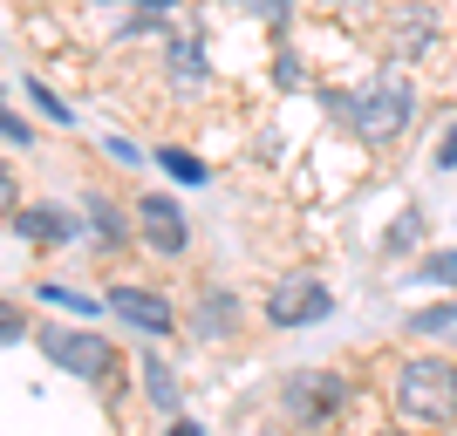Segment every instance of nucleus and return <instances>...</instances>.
Returning <instances> with one entry per match:
<instances>
[{"label": "nucleus", "mask_w": 457, "mask_h": 436, "mask_svg": "<svg viewBox=\"0 0 457 436\" xmlns=\"http://www.w3.org/2000/svg\"><path fill=\"white\" fill-rule=\"evenodd\" d=\"M396 409L410 423H457V368L437 355H417L396 368Z\"/></svg>", "instance_id": "nucleus-1"}, {"label": "nucleus", "mask_w": 457, "mask_h": 436, "mask_svg": "<svg viewBox=\"0 0 457 436\" xmlns=\"http://www.w3.org/2000/svg\"><path fill=\"white\" fill-rule=\"evenodd\" d=\"M410 116H417V89H410L403 76H382L376 89H362L355 103H348V123H355L362 144H396Z\"/></svg>", "instance_id": "nucleus-2"}, {"label": "nucleus", "mask_w": 457, "mask_h": 436, "mask_svg": "<svg viewBox=\"0 0 457 436\" xmlns=\"http://www.w3.org/2000/svg\"><path fill=\"white\" fill-rule=\"evenodd\" d=\"M41 355L76 382H110L116 375V348L103 334H82V327H41Z\"/></svg>", "instance_id": "nucleus-3"}, {"label": "nucleus", "mask_w": 457, "mask_h": 436, "mask_svg": "<svg viewBox=\"0 0 457 436\" xmlns=\"http://www.w3.org/2000/svg\"><path fill=\"white\" fill-rule=\"evenodd\" d=\"M328 286L314 280V273H287L280 286L267 293V321L273 327H314V321H328Z\"/></svg>", "instance_id": "nucleus-4"}, {"label": "nucleus", "mask_w": 457, "mask_h": 436, "mask_svg": "<svg viewBox=\"0 0 457 436\" xmlns=\"http://www.w3.org/2000/svg\"><path fill=\"white\" fill-rule=\"evenodd\" d=\"M137 232H144V239H151L157 252H164V259H178V252L191 246V226H185V205H178V198H137Z\"/></svg>", "instance_id": "nucleus-5"}, {"label": "nucleus", "mask_w": 457, "mask_h": 436, "mask_svg": "<svg viewBox=\"0 0 457 436\" xmlns=\"http://www.w3.org/2000/svg\"><path fill=\"white\" fill-rule=\"evenodd\" d=\"M110 314L123 327H137V334H171V300L164 293H151V286H110Z\"/></svg>", "instance_id": "nucleus-6"}, {"label": "nucleus", "mask_w": 457, "mask_h": 436, "mask_svg": "<svg viewBox=\"0 0 457 436\" xmlns=\"http://www.w3.org/2000/svg\"><path fill=\"white\" fill-rule=\"evenodd\" d=\"M14 232H21V239H35V246H62V239L76 232V211L41 198V205H21L14 211Z\"/></svg>", "instance_id": "nucleus-7"}, {"label": "nucleus", "mask_w": 457, "mask_h": 436, "mask_svg": "<svg viewBox=\"0 0 457 436\" xmlns=\"http://www.w3.org/2000/svg\"><path fill=\"white\" fill-rule=\"evenodd\" d=\"M335 402H342V382H335V375H301L294 389H287V409H294V423L328 416Z\"/></svg>", "instance_id": "nucleus-8"}, {"label": "nucleus", "mask_w": 457, "mask_h": 436, "mask_svg": "<svg viewBox=\"0 0 457 436\" xmlns=\"http://www.w3.org/2000/svg\"><path fill=\"white\" fill-rule=\"evenodd\" d=\"M410 334H423V341H457V300L417 307V314H410Z\"/></svg>", "instance_id": "nucleus-9"}, {"label": "nucleus", "mask_w": 457, "mask_h": 436, "mask_svg": "<svg viewBox=\"0 0 457 436\" xmlns=\"http://www.w3.org/2000/svg\"><path fill=\"white\" fill-rule=\"evenodd\" d=\"M144 396L157 402V409H164V416H178V382H171V368H164V361H144Z\"/></svg>", "instance_id": "nucleus-10"}, {"label": "nucleus", "mask_w": 457, "mask_h": 436, "mask_svg": "<svg viewBox=\"0 0 457 436\" xmlns=\"http://www.w3.org/2000/svg\"><path fill=\"white\" fill-rule=\"evenodd\" d=\"M157 164H164V171H171L178 185H205V177H212L205 164H198V157L185 151V144H164V151H157Z\"/></svg>", "instance_id": "nucleus-11"}, {"label": "nucleus", "mask_w": 457, "mask_h": 436, "mask_svg": "<svg viewBox=\"0 0 457 436\" xmlns=\"http://www.w3.org/2000/svg\"><path fill=\"white\" fill-rule=\"evenodd\" d=\"M198 334H205V341H212V334H232V300H226V293H205V307H198Z\"/></svg>", "instance_id": "nucleus-12"}, {"label": "nucleus", "mask_w": 457, "mask_h": 436, "mask_svg": "<svg viewBox=\"0 0 457 436\" xmlns=\"http://www.w3.org/2000/svg\"><path fill=\"white\" fill-rule=\"evenodd\" d=\"M89 232L103 239V246H116V239H123V218H116L110 198H89Z\"/></svg>", "instance_id": "nucleus-13"}, {"label": "nucleus", "mask_w": 457, "mask_h": 436, "mask_svg": "<svg viewBox=\"0 0 457 436\" xmlns=\"http://www.w3.org/2000/svg\"><path fill=\"white\" fill-rule=\"evenodd\" d=\"M28 95H35V110H41V116H48V123H76V110H69V103H62V95H55V89H48V82H41V76H35V82H28Z\"/></svg>", "instance_id": "nucleus-14"}, {"label": "nucleus", "mask_w": 457, "mask_h": 436, "mask_svg": "<svg viewBox=\"0 0 457 436\" xmlns=\"http://www.w3.org/2000/svg\"><path fill=\"white\" fill-rule=\"evenodd\" d=\"M41 300L48 307H76V314H103L110 300H89V293H76V286H41Z\"/></svg>", "instance_id": "nucleus-15"}, {"label": "nucleus", "mask_w": 457, "mask_h": 436, "mask_svg": "<svg viewBox=\"0 0 457 436\" xmlns=\"http://www.w3.org/2000/svg\"><path fill=\"white\" fill-rule=\"evenodd\" d=\"M171 69H178V76H205V55H198V41H171Z\"/></svg>", "instance_id": "nucleus-16"}, {"label": "nucleus", "mask_w": 457, "mask_h": 436, "mask_svg": "<svg viewBox=\"0 0 457 436\" xmlns=\"http://www.w3.org/2000/svg\"><path fill=\"white\" fill-rule=\"evenodd\" d=\"M14 211H21V185H14V171L0 164V218H14Z\"/></svg>", "instance_id": "nucleus-17"}, {"label": "nucleus", "mask_w": 457, "mask_h": 436, "mask_svg": "<svg viewBox=\"0 0 457 436\" xmlns=\"http://www.w3.org/2000/svg\"><path fill=\"white\" fill-rule=\"evenodd\" d=\"M423 266H430V280L457 286V252H430V259H423Z\"/></svg>", "instance_id": "nucleus-18"}, {"label": "nucleus", "mask_w": 457, "mask_h": 436, "mask_svg": "<svg viewBox=\"0 0 457 436\" xmlns=\"http://www.w3.org/2000/svg\"><path fill=\"white\" fill-rule=\"evenodd\" d=\"M417 226H423V218H417V211H403V218H396V226H389V252H396V246H410V239H417Z\"/></svg>", "instance_id": "nucleus-19"}, {"label": "nucleus", "mask_w": 457, "mask_h": 436, "mask_svg": "<svg viewBox=\"0 0 457 436\" xmlns=\"http://www.w3.org/2000/svg\"><path fill=\"white\" fill-rule=\"evenodd\" d=\"M21 334H28V321H21V307H7V300H0V341H21Z\"/></svg>", "instance_id": "nucleus-20"}, {"label": "nucleus", "mask_w": 457, "mask_h": 436, "mask_svg": "<svg viewBox=\"0 0 457 436\" xmlns=\"http://www.w3.org/2000/svg\"><path fill=\"white\" fill-rule=\"evenodd\" d=\"M0 136H7V144H28V136H35V130H28V123H21V116L7 110V103H0Z\"/></svg>", "instance_id": "nucleus-21"}, {"label": "nucleus", "mask_w": 457, "mask_h": 436, "mask_svg": "<svg viewBox=\"0 0 457 436\" xmlns=\"http://www.w3.org/2000/svg\"><path fill=\"white\" fill-rule=\"evenodd\" d=\"M103 151H110L116 164H144V157H137V144H130V136H103Z\"/></svg>", "instance_id": "nucleus-22"}, {"label": "nucleus", "mask_w": 457, "mask_h": 436, "mask_svg": "<svg viewBox=\"0 0 457 436\" xmlns=\"http://www.w3.org/2000/svg\"><path fill=\"white\" fill-rule=\"evenodd\" d=\"M437 171H457V123L444 130V144H437Z\"/></svg>", "instance_id": "nucleus-23"}, {"label": "nucleus", "mask_w": 457, "mask_h": 436, "mask_svg": "<svg viewBox=\"0 0 457 436\" xmlns=\"http://www.w3.org/2000/svg\"><path fill=\"white\" fill-rule=\"evenodd\" d=\"M246 14H267L273 28H280V21H287V0H246Z\"/></svg>", "instance_id": "nucleus-24"}, {"label": "nucleus", "mask_w": 457, "mask_h": 436, "mask_svg": "<svg viewBox=\"0 0 457 436\" xmlns=\"http://www.w3.org/2000/svg\"><path fill=\"white\" fill-rule=\"evenodd\" d=\"M137 7H144V14H164V7H178V0H137Z\"/></svg>", "instance_id": "nucleus-25"}]
</instances>
